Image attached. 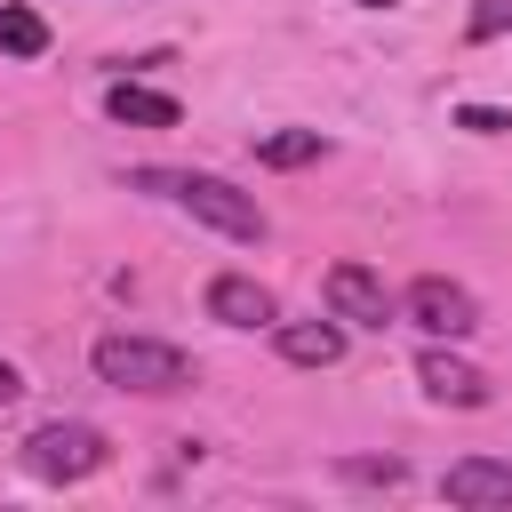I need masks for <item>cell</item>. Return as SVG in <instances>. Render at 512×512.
Segmentation results:
<instances>
[{
	"mask_svg": "<svg viewBox=\"0 0 512 512\" xmlns=\"http://www.w3.org/2000/svg\"><path fill=\"white\" fill-rule=\"evenodd\" d=\"M136 184H144V192H168L184 216H200V224H208V232H224V240H264V208H256L240 184H224V176H200V168H184V176L144 168Z\"/></svg>",
	"mask_w": 512,
	"mask_h": 512,
	"instance_id": "6da1fadb",
	"label": "cell"
},
{
	"mask_svg": "<svg viewBox=\"0 0 512 512\" xmlns=\"http://www.w3.org/2000/svg\"><path fill=\"white\" fill-rule=\"evenodd\" d=\"M88 368H96V384H112V392H144V400L192 384V360H184L176 344H160V336H96Z\"/></svg>",
	"mask_w": 512,
	"mask_h": 512,
	"instance_id": "7a4b0ae2",
	"label": "cell"
},
{
	"mask_svg": "<svg viewBox=\"0 0 512 512\" xmlns=\"http://www.w3.org/2000/svg\"><path fill=\"white\" fill-rule=\"evenodd\" d=\"M112 464V448H104V432L96 424H40L32 440H24V472L32 480H88V472H104Z\"/></svg>",
	"mask_w": 512,
	"mask_h": 512,
	"instance_id": "3957f363",
	"label": "cell"
},
{
	"mask_svg": "<svg viewBox=\"0 0 512 512\" xmlns=\"http://www.w3.org/2000/svg\"><path fill=\"white\" fill-rule=\"evenodd\" d=\"M320 296H328V312H336L344 328H392V320H400V296H392L368 264H328Z\"/></svg>",
	"mask_w": 512,
	"mask_h": 512,
	"instance_id": "277c9868",
	"label": "cell"
},
{
	"mask_svg": "<svg viewBox=\"0 0 512 512\" xmlns=\"http://www.w3.org/2000/svg\"><path fill=\"white\" fill-rule=\"evenodd\" d=\"M400 312H408L424 336H472V328H480V304H472V288H464V280H440V272L408 280Z\"/></svg>",
	"mask_w": 512,
	"mask_h": 512,
	"instance_id": "5b68a950",
	"label": "cell"
},
{
	"mask_svg": "<svg viewBox=\"0 0 512 512\" xmlns=\"http://www.w3.org/2000/svg\"><path fill=\"white\" fill-rule=\"evenodd\" d=\"M208 320H224V328H272L280 320V296L264 280H248V272H216L208 280Z\"/></svg>",
	"mask_w": 512,
	"mask_h": 512,
	"instance_id": "8992f818",
	"label": "cell"
},
{
	"mask_svg": "<svg viewBox=\"0 0 512 512\" xmlns=\"http://www.w3.org/2000/svg\"><path fill=\"white\" fill-rule=\"evenodd\" d=\"M272 344H280V360H296V368H336L344 360V320L328 312V320H272Z\"/></svg>",
	"mask_w": 512,
	"mask_h": 512,
	"instance_id": "52a82bcc",
	"label": "cell"
},
{
	"mask_svg": "<svg viewBox=\"0 0 512 512\" xmlns=\"http://www.w3.org/2000/svg\"><path fill=\"white\" fill-rule=\"evenodd\" d=\"M416 376H424V392H432V400H448V408H488V376H480L472 360L440 352V344L416 360Z\"/></svg>",
	"mask_w": 512,
	"mask_h": 512,
	"instance_id": "ba28073f",
	"label": "cell"
},
{
	"mask_svg": "<svg viewBox=\"0 0 512 512\" xmlns=\"http://www.w3.org/2000/svg\"><path fill=\"white\" fill-rule=\"evenodd\" d=\"M440 496L448 504H512V464L504 456H464L440 472Z\"/></svg>",
	"mask_w": 512,
	"mask_h": 512,
	"instance_id": "9c48e42d",
	"label": "cell"
},
{
	"mask_svg": "<svg viewBox=\"0 0 512 512\" xmlns=\"http://www.w3.org/2000/svg\"><path fill=\"white\" fill-rule=\"evenodd\" d=\"M104 112H112L120 128H176V96L136 88V80H112V88H104Z\"/></svg>",
	"mask_w": 512,
	"mask_h": 512,
	"instance_id": "30bf717a",
	"label": "cell"
},
{
	"mask_svg": "<svg viewBox=\"0 0 512 512\" xmlns=\"http://www.w3.org/2000/svg\"><path fill=\"white\" fill-rule=\"evenodd\" d=\"M320 152H328V144H320V128H272V136L256 144V160H264V168H312Z\"/></svg>",
	"mask_w": 512,
	"mask_h": 512,
	"instance_id": "8fae6325",
	"label": "cell"
},
{
	"mask_svg": "<svg viewBox=\"0 0 512 512\" xmlns=\"http://www.w3.org/2000/svg\"><path fill=\"white\" fill-rule=\"evenodd\" d=\"M0 48H8V56H48V24H40L32 8H8V0H0Z\"/></svg>",
	"mask_w": 512,
	"mask_h": 512,
	"instance_id": "7c38bea8",
	"label": "cell"
},
{
	"mask_svg": "<svg viewBox=\"0 0 512 512\" xmlns=\"http://www.w3.org/2000/svg\"><path fill=\"white\" fill-rule=\"evenodd\" d=\"M336 472H344V480H360V488H400V480H408V464H400V456H344Z\"/></svg>",
	"mask_w": 512,
	"mask_h": 512,
	"instance_id": "4fadbf2b",
	"label": "cell"
},
{
	"mask_svg": "<svg viewBox=\"0 0 512 512\" xmlns=\"http://www.w3.org/2000/svg\"><path fill=\"white\" fill-rule=\"evenodd\" d=\"M464 32H472V40H496V32H512V0H480V8L464 16Z\"/></svg>",
	"mask_w": 512,
	"mask_h": 512,
	"instance_id": "5bb4252c",
	"label": "cell"
},
{
	"mask_svg": "<svg viewBox=\"0 0 512 512\" xmlns=\"http://www.w3.org/2000/svg\"><path fill=\"white\" fill-rule=\"evenodd\" d=\"M456 128H472V136H504V128H512V112H496V104H464V112H456Z\"/></svg>",
	"mask_w": 512,
	"mask_h": 512,
	"instance_id": "9a60e30c",
	"label": "cell"
},
{
	"mask_svg": "<svg viewBox=\"0 0 512 512\" xmlns=\"http://www.w3.org/2000/svg\"><path fill=\"white\" fill-rule=\"evenodd\" d=\"M16 392H24V376H16V368H8V360H0V408H8V400H16Z\"/></svg>",
	"mask_w": 512,
	"mask_h": 512,
	"instance_id": "2e32d148",
	"label": "cell"
},
{
	"mask_svg": "<svg viewBox=\"0 0 512 512\" xmlns=\"http://www.w3.org/2000/svg\"><path fill=\"white\" fill-rule=\"evenodd\" d=\"M360 8H392V0H360Z\"/></svg>",
	"mask_w": 512,
	"mask_h": 512,
	"instance_id": "e0dca14e",
	"label": "cell"
}]
</instances>
